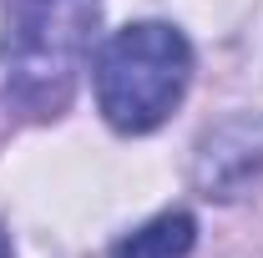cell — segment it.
<instances>
[{
	"label": "cell",
	"instance_id": "cell-2",
	"mask_svg": "<svg viewBox=\"0 0 263 258\" xmlns=\"http://www.w3.org/2000/svg\"><path fill=\"white\" fill-rule=\"evenodd\" d=\"M193 46L162 21L117 31L97 56V106L117 132H152L187 91Z\"/></svg>",
	"mask_w": 263,
	"mask_h": 258
},
{
	"label": "cell",
	"instance_id": "cell-3",
	"mask_svg": "<svg viewBox=\"0 0 263 258\" xmlns=\"http://www.w3.org/2000/svg\"><path fill=\"white\" fill-rule=\"evenodd\" d=\"M193 238H197V223L187 213H162L147 228H137L132 238H122L111 248V258H187Z\"/></svg>",
	"mask_w": 263,
	"mask_h": 258
},
{
	"label": "cell",
	"instance_id": "cell-1",
	"mask_svg": "<svg viewBox=\"0 0 263 258\" xmlns=\"http://www.w3.org/2000/svg\"><path fill=\"white\" fill-rule=\"evenodd\" d=\"M97 0H21L0 46L5 101L26 117H56L86 71Z\"/></svg>",
	"mask_w": 263,
	"mask_h": 258
},
{
	"label": "cell",
	"instance_id": "cell-4",
	"mask_svg": "<svg viewBox=\"0 0 263 258\" xmlns=\"http://www.w3.org/2000/svg\"><path fill=\"white\" fill-rule=\"evenodd\" d=\"M0 258H10V243H5V233H0Z\"/></svg>",
	"mask_w": 263,
	"mask_h": 258
}]
</instances>
